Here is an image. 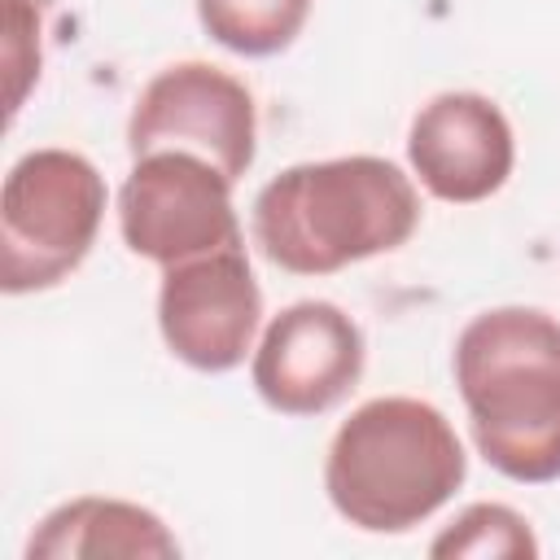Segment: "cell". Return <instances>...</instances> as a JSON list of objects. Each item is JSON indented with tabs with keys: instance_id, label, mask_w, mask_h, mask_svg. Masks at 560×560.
Segmentation results:
<instances>
[{
	"instance_id": "30bf717a",
	"label": "cell",
	"mask_w": 560,
	"mask_h": 560,
	"mask_svg": "<svg viewBox=\"0 0 560 560\" xmlns=\"http://www.w3.org/2000/svg\"><path fill=\"white\" fill-rule=\"evenodd\" d=\"M171 525L131 499L74 494L57 503L26 538V560H175Z\"/></svg>"
},
{
	"instance_id": "ba28073f",
	"label": "cell",
	"mask_w": 560,
	"mask_h": 560,
	"mask_svg": "<svg viewBox=\"0 0 560 560\" xmlns=\"http://www.w3.org/2000/svg\"><path fill=\"white\" fill-rule=\"evenodd\" d=\"M363 328L324 298L289 302L267 319L249 354L258 398L280 416H324L363 376Z\"/></svg>"
},
{
	"instance_id": "5bb4252c",
	"label": "cell",
	"mask_w": 560,
	"mask_h": 560,
	"mask_svg": "<svg viewBox=\"0 0 560 560\" xmlns=\"http://www.w3.org/2000/svg\"><path fill=\"white\" fill-rule=\"evenodd\" d=\"M31 4H39V9H48V4H57V0H31Z\"/></svg>"
},
{
	"instance_id": "8fae6325",
	"label": "cell",
	"mask_w": 560,
	"mask_h": 560,
	"mask_svg": "<svg viewBox=\"0 0 560 560\" xmlns=\"http://www.w3.org/2000/svg\"><path fill=\"white\" fill-rule=\"evenodd\" d=\"M311 18V0H197L201 31L236 57L284 52Z\"/></svg>"
},
{
	"instance_id": "5b68a950",
	"label": "cell",
	"mask_w": 560,
	"mask_h": 560,
	"mask_svg": "<svg viewBox=\"0 0 560 560\" xmlns=\"http://www.w3.org/2000/svg\"><path fill=\"white\" fill-rule=\"evenodd\" d=\"M118 232L136 258L158 267L245 245L232 179L188 149H153L131 158L118 188Z\"/></svg>"
},
{
	"instance_id": "52a82bcc",
	"label": "cell",
	"mask_w": 560,
	"mask_h": 560,
	"mask_svg": "<svg viewBox=\"0 0 560 560\" xmlns=\"http://www.w3.org/2000/svg\"><path fill=\"white\" fill-rule=\"evenodd\" d=\"M258 328L262 289L254 280L245 245L162 267L158 332L184 368L210 376L241 368L258 346Z\"/></svg>"
},
{
	"instance_id": "8992f818",
	"label": "cell",
	"mask_w": 560,
	"mask_h": 560,
	"mask_svg": "<svg viewBox=\"0 0 560 560\" xmlns=\"http://www.w3.org/2000/svg\"><path fill=\"white\" fill-rule=\"evenodd\" d=\"M153 149H188L236 184L258 158L254 92L210 61L162 66L140 88L127 118V153L140 158Z\"/></svg>"
},
{
	"instance_id": "6da1fadb",
	"label": "cell",
	"mask_w": 560,
	"mask_h": 560,
	"mask_svg": "<svg viewBox=\"0 0 560 560\" xmlns=\"http://www.w3.org/2000/svg\"><path fill=\"white\" fill-rule=\"evenodd\" d=\"M416 228V179L376 153L284 166L258 188L249 214L258 254L289 276H332L376 254H394Z\"/></svg>"
},
{
	"instance_id": "277c9868",
	"label": "cell",
	"mask_w": 560,
	"mask_h": 560,
	"mask_svg": "<svg viewBox=\"0 0 560 560\" xmlns=\"http://www.w3.org/2000/svg\"><path fill=\"white\" fill-rule=\"evenodd\" d=\"M109 188L74 149L22 153L0 188V289L9 298L57 289L83 267L105 223Z\"/></svg>"
},
{
	"instance_id": "3957f363",
	"label": "cell",
	"mask_w": 560,
	"mask_h": 560,
	"mask_svg": "<svg viewBox=\"0 0 560 560\" xmlns=\"http://www.w3.org/2000/svg\"><path fill=\"white\" fill-rule=\"evenodd\" d=\"M468 477V455L442 407L411 394L359 402L324 455L332 512L363 534H407L438 516Z\"/></svg>"
},
{
	"instance_id": "7a4b0ae2",
	"label": "cell",
	"mask_w": 560,
	"mask_h": 560,
	"mask_svg": "<svg viewBox=\"0 0 560 560\" xmlns=\"http://www.w3.org/2000/svg\"><path fill=\"white\" fill-rule=\"evenodd\" d=\"M451 372L477 455L521 486L560 481V319L490 306L459 328Z\"/></svg>"
},
{
	"instance_id": "7c38bea8",
	"label": "cell",
	"mask_w": 560,
	"mask_h": 560,
	"mask_svg": "<svg viewBox=\"0 0 560 560\" xmlns=\"http://www.w3.org/2000/svg\"><path fill=\"white\" fill-rule=\"evenodd\" d=\"M429 556L438 560H534L538 556V538L534 525L494 499L468 503L459 508L438 538L429 542Z\"/></svg>"
},
{
	"instance_id": "4fadbf2b",
	"label": "cell",
	"mask_w": 560,
	"mask_h": 560,
	"mask_svg": "<svg viewBox=\"0 0 560 560\" xmlns=\"http://www.w3.org/2000/svg\"><path fill=\"white\" fill-rule=\"evenodd\" d=\"M0 18H4V74H9V118H18V109L26 105L31 88L39 83V4L31 0H0Z\"/></svg>"
},
{
	"instance_id": "9c48e42d",
	"label": "cell",
	"mask_w": 560,
	"mask_h": 560,
	"mask_svg": "<svg viewBox=\"0 0 560 560\" xmlns=\"http://www.w3.org/2000/svg\"><path fill=\"white\" fill-rule=\"evenodd\" d=\"M411 179L446 201L477 206L494 197L516 166V136L508 114L481 92H438L407 127Z\"/></svg>"
}]
</instances>
